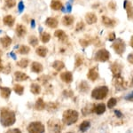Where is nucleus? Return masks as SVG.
<instances>
[{"label":"nucleus","instance_id":"nucleus-46","mask_svg":"<svg viewBox=\"0 0 133 133\" xmlns=\"http://www.w3.org/2000/svg\"><path fill=\"white\" fill-rule=\"evenodd\" d=\"M126 99H127V100H130V101H132V92H130V95H128L127 97H126Z\"/></svg>","mask_w":133,"mask_h":133},{"label":"nucleus","instance_id":"nucleus-19","mask_svg":"<svg viewBox=\"0 0 133 133\" xmlns=\"http://www.w3.org/2000/svg\"><path fill=\"white\" fill-rule=\"evenodd\" d=\"M11 89L8 87H2L0 86V94H1L2 98H5V99H7L8 98L10 97L11 95Z\"/></svg>","mask_w":133,"mask_h":133},{"label":"nucleus","instance_id":"nucleus-20","mask_svg":"<svg viewBox=\"0 0 133 133\" xmlns=\"http://www.w3.org/2000/svg\"><path fill=\"white\" fill-rule=\"evenodd\" d=\"M54 36H56L59 40H61V41H65V40L68 39V36H66V34L64 32L63 30H61V29H58L54 32Z\"/></svg>","mask_w":133,"mask_h":133},{"label":"nucleus","instance_id":"nucleus-11","mask_svg":"<svg viewBox=\"0 0 133 133\" xmlns=\"http://www.w3.org/2000/svg\"><path fill=\"white\" fill-rule=\"evenodd\" d=\"M85 21H86V22L88 24H93V23H96L98 21V18L97 16H96L95 14H93V12H88V14L85 15Z\"/></svg>","mask_w":133,"mask_h":133},{"label":"nucleus","instance_id":"nucleus-2","mask_svg":"<svg viewBox=\"0 0 133 133\" xmlns=\"http://www.w3.org/2000/svg\"><path fill=\"white\" fill-rule=\"evenodd\" d=\"M78 112L73 109H68L66 110L63 113V116H62V121L63 123L66 125H71L73 123H76L78 120Z\"/></svg>","mask_w":133,"mask_h":133},{"label":"nucleus","instance_id":"nucleus-4","mask_svg":"<svg viewBox=\"0 0 133 133\" xmlns=\"http://www.w3.org/2000/svg\"><path fill=\"white\" fill-rule=\"evenodd\" d=\"M29 133H44V126L40 122H33L28 125L27 128Z\"/></svg>","mask_w":133,"mask_h":133},{"label":"nucleus","instance_id":"nucleus-50","mask_svg":"<svg viewBox=\"0 0 133 133\" xmlns=\"http://www.w3.org/2000/svg\"><path fill=\"white\" fill-rule=\"evenodd\" d=\"M68 12H70V11H71V6H70L69 5H68Z\"/></svg>","mask_w":133,"mask_h":133},{"label":"nucleus","instance_id":"nucleus-21","mask_svg":"<svg viewBox=\"0 0 133 133\" xmlns=\"http://www.w3.org/2000/svg\"><path fill=\"white\" fill-rule=\"evenodd\" d=\"M14 21H15V20H14V18L12 15H6L3 19L4 24L8 26V27H12L14 24Z\"/></svg>","mask_w":133,"mask_h":133},{"label":"nucleus","instance_id":"nucleus-38","mask_svg":"<svg viewBox=\"0 0 133 133\" xmlns=\"http://www.w3.org/2000/svg\"><path fill=\"white\" fill-rule=\"evenodd\" d=\"M116 103H117V99L116 98H111L110 99L108 100V108H113L116 105Z\"/></svg>","mask_w":133,"mask_h":133},{"label":"nucleus","instance_id":"nucleus-1","mask_svg":"<svg viewBox=\"0 0 133 133\" xmlns=\"http://www.w3.org/2000/svg\"><path fill=\"white\" fill-rule=\"evenodd\" d=\"M16 121L15 114L14 111L10 110L8 108H4L1 111V115H0V123L4 127H9L14 124Z\"/></svg>","mask_w":133,"mask_h":133},{"label":"nucleus","instance_id":"nucleus-35","mask_svg":"<svg viewBox=\"0 0 133 133\" xmlns=\"http://www.w3.org/2000/svg\"><path fill=\"white\" fill-rule=\"evenodd\" d=\"M30 51V48L27 45H21L20 48H19V53L22 55H26Z\"/></svg>","mask_w":133,"mask_h":133},{"label":"nucleus","instance_id":"nucleus-42","mask_svg":"<svg viewBox=\"0 0 133 133\" xmlns=\"http://www.w3.org/2000/svg\"><path fill=\"white\" fill-rule=\"evenodd\" d=\"M5 133H21V131L19 129H11V130H7Z\"/></svg>","mask_w":133,"mask_h":133},{"label":"nucleus","instance_id":"nucleus-5","mask_svg":"<svg viewBox=\"0 0 133 133\" xmlns=\"http://www.w3.org/2000/svg\"><path fill=\"white\" fill-rule=\"evenodd\" d=\"M48 128L51 133H61L62 130L61 122L57 119H51L48 122Z\"/></svg>","mask_w":133,"mask_h":133},{"label":"nucleus","instance_id":"nucleus-26","mask_svg":"<svg viewBox=\"0 0 133 133\" xmlns=\"http://www.w3.org/2000/svg\"><path fill=\"white\" fill-rule=\"evenodd\" d=\"M111 71L113 72L114 76H117V75H121L122 71V66L118 63H114L111 66Z\"/></svg>","mask_w":133,"mask_h":133},{"label":"nucleus","instance_id":"nucleus-14","mask_svg":"<svg viewBox=\"0 0 133 133\" xmlns=\"http://www.w3.org/2000/svg\"><path fill=\"white\" fill-rule=\"evenodd\" d=\"M0 43H1L2 46L4 48H8L12 44V38L9 37L8 36H3V37L0 38Z\"/></svg>","mask_w":133,"mask_h":133},{"label":"nucleus","instance_id":"nucleus-28","mask_svg":"<svg viewBox=\"0 0 133 133\" xmlns=\"http://www.w3.org/2000/svg\"><path fill=\"white\" fill-rule=\"evenodd\" d=\"M52 68L55 70H57V71H61V70H62L65 68V64L61 61H55L52 63Z\"/></svg>","mask_w":133,"mask_h":133},{"label":"nucleus","instance_id":"nucleus-45","mask_svg":"<svg viewBox=\"0 0 133 133\" xmlns=\"http://www.w3.org/2000/svg\"><path fill=\"white\" fill-rule=\"evenodd\" d=\"M23 9H24V5H23L22 2H21V3L19 4V11H20V12H22Z\"/></svg>","mask_w":133,"mask_h":133},{"label":"nucleus","instance_id":"nucleus-48","mask_svg":"<svg viewBox=\"0 0 133 133\" xmlns=\"http://www.w3.org/2000/svg\"><path fill=\"white\" fill-rule=\"evenodd\" d=\"M3 68H4V66H3V65H2V62L0 61V72H2V70H3Z\"/></svg>","mask_w":133,"mask_h":133},{"label":"nucleus","instance_id":"nucleus-33","mask_svg":"<svg viewBox=\"0 0 133 133\" xmlns=\"http://www.w3.org/2000/svg\"><path fill=\"white\" fill-rule=\"evenodd\" d=\"M29 64V61L28 59H21L20 61H18L17 65L21 68H26Z\"/></svg>","mask_w":133,"mask_h":133},{"label":"nucleus","instance_id":"nucleus-24","mask_svg":"<svg viewBox=\"0 0 133 133\" xmlns=\"http://www.w3.org/2000/svg\"><path fill=\"white\" fill-rule=\"evenodd\" d=\"M36 54L39 55L40 57L44 58L47 55V53H48V49L44 46H39V47H37V49L36 50Z\"/></svg>","mask_w":133,"mask_h":133},{"label":"nucleus","instance_id":"nucleus-37","mask_svg":"<svg viewBox=\"0 0 133 133\" xmlns=\"http://www.w3.org/2000/svg\"><path fill=\"white\" fill-rule=\"evenodd\" d=\"M75 64H76V65H75L76 68H78V66H80L83 64V58L81 55H79V54L76 55V62H75Z\"/></svg>","mask_w":133,"mask_h":133},{"label":"nucleus","instance_id":"nucleus-40","mask_svg":"<svg viewBox=\"0 0 133 133\" xmlns=\"http://www.w3.org/2000/svg\"><path fill=\"white\" fill-rule=\"evenodd\" d=\"M15 5H16L15 0H5V5L8 8H12Z\"/></svg>","mask_w":133,"mask_h":133},{"label":"nucleus","instance_id":"nucleus-39","mask_svg":"<svg viewBox=\"0 0 133 133\" xmlns=\"http://www.w3.org/2000/svg\"><path fill=\"white\" fill-rule=\"evenodd\" d=\"M93 112V107L91 108H90V107H85V108H83V115H90L91 113Z\"/></svg>","mask_w":133,"mask_h":133},{"label":"nucleus","instance_id":"nucleus-52","mask_svg":"<svg viewBox=\"0 0 133 133\" xmlns=\"http://www.w3.org/2000/svg\"><path fill=\"white\" fill-rule=\"evenodd\" d=\"M68 133H73V132H68Z\"/></svg>","mask_w":133,"mask_h":133},{"label":"nucleus","instance_id":"nucleus-6","mask_svg":"<svg viewBox=\"0 0 133 133\" xmlns=\"http://www.w3.org/2000/svg\"><path fill=\"white\" fill-rule=\"evenodd\" d=\"M113 49L115 50L117 54L121 55L125 51V44L121 38H118L116 40H114V43L112 44Z\"/></svg>","mask_w":133,"mask_h":133},{"label":"nucleus","instance_id":"nucleus-15","mask_svg":"<svg viewBox=\"0 0 133 133\" xmlns=\"http://www.w3.org/2000/svg\"><path fill=\"white\" fill-rule=\"evenodd\" d=\"M45 24L51 29H55V28L58 27V21L53 17H49V18L46 19Z\"/></svg>","mask_w":133,"mask_h":133},{"label":"nucleus","instance_id":"nucleus-7","mask_svg":"<svg viewBox=\"0 0 133 133\" xmlns=\"http://www.w3.org/2000/svg\"><path fill=\"white\" fill-rule=\"evenodd\" d=\"M109 58H110V53L106 49H100L95 54V61L99 62H105L108 61Z\"/></svg>","mask_w":133,"mask_h":133},{"label":"nucleus","instance_id":"nucleus-27","mask_svg":"<svg viewBox=\"0 0 133 133\" xmlns=\"http://www.w3.org/2000/svg\"><path fill=\"white\" fill-rule=\"evenodd\" d=\"M35 108L36 110H39V111L44 110V109L45 108V104H44V102L42 98H38V99L36 100V102L35 104Z\"/></svg>","mask_w":133,"mask_h":133},{"label":"nucleus","instance_id":"nucleus-49","mask_svg":"<svg viewBox=\"0 0 133 133\" xmlns=\"http://www.w3.org/2000/svg\"><path fill=\"white\" fill-rule=\"evenodd\" d=\"M31 23H32V28H34V27H35V21H34V20H32V21H31Z\"/></svg>","mask_w":133,"mask_h":133},{"label":"nucleus","instance_id":"nucleus-17","mask_svg":"<svg viewBox=\"0 0 133 133\" xmlns=\"http://www.w3.org/2000/svg\"><path fill=\"white\" fill-rule=\"evenodd\" d=\"M31 70L32 72L34 73H41L43 71V66L41 63L39 62H36V61H34L33 63L31 64Z\"/></svg>","mask_w":133,"mask_h":133},{"label":"nucleus","instance_id":"nucleus-34","mask_svg":"<svg viewBox=\"0 0 133 133\" xmlns=\"http://www.w3.org/2000/svg\"><path fill=\"white\" fill-rule=\"evenodd\" d=\"M51 39V35L47 32H44V33L41 34V41L44 43V44H46L50 41Z\"/></svg>","mask_w":133,"mask_h":133},{"label":"nucleus","instance_id":"nucleus-43","mask_svg":"<svg viewBox=\"0 0 133 133\" xmlns=\"http://www.w3.org/2000/svg\"><path fill=\"white\" fill-rule=\"evenodd\" d=\"M108 40H109V41H114V40H115V33H114V32H112V33L109 34V36H108Z\"/></svg>","mask_w":133,"mask_h":133},{"label":"nucleus","instance_id":"nucleus-16","mask_svg":"<svg viewBox=\"0 0 133 133\" xmlns=\"http://www.w3.org/2000/svg\"><path fill=\"white\" fill-rule=\"evenodd\" d=\"M16 33L19 37H22V36H24L27 34V29H26L24 25L19 24L16 27Z\"/></svg>","mask_w":133,"mask_h":133},{"label":"nucleus","instance_id":"nucleus-8","mask_svg":"<svg viewBox=\"0 0 133 133\" xmlns=\"http://www.w3.org/2000/svg\"><path fill=\"white\" fill-rule=\"evenodd\" d=\"M114 85L117 90L123 89V78L121 76V75L114 76Z\"/></svg>","mask_w":133,"mask_h":133},{"label":"nucleus","instance_id":"nucleus-13","mask_svg":"<svg viewBox=\"0 0 133 133\" xmlns=\"http://www.w3.org/2000/svg\"><path fill=\"white\" fill-rule=\"evenodd\" d=\"M14 77H15V80L18 81V82H22V81H26L29 79L28 75H26L25 73L21 71H17L14 73Z\"/></svg>","mask_w":133,"mask_h":133},{"label":"nucleus","instance_id":"nucleus-31","mask_svg":"<svg viewBox=\"0 0 133 133\" xmlns=\"http://www.w3.org/2000/svg\"><path fill=\"white\" fill-rule=\"evenodd\" d=\"M79 90H80L81 92L85 93V92L90 90V85L88 84V83L85 82V81H82V82L80 83V84H79Z\"/></svg>","mask_w":133,"mask_h":133},{"label":"nucleus","instance_id":"nucleus-9","mask_svg":"<svg viewBox=\"0 0 133 133\" xmlns=\"http://www.w3.org/2000/svg\"><path fill=\"white\" fill-rule=\"evenodd\" d=\"M87 76L90 80L92 81V82H94V81L97 80L98 77V72L97 66H95V68H91V69L89 70V72H88Z\"/></svg>","mask_w":133,"mask_h":133},{"label":"nucleus","instance_id":"nucleus-25","mask_svg":"<svg viewBox=\"0 0 133 133\" xmlns=\"http://www.w3.org/2000/svg\"><path fill=\"white\" fill-rule=\"evenodd\" d=\"M124 8L127 10V14H128V18L130 20H132V5L130 2L125 1L124 3Z\"/></svg>","mask_w":133,"mask_h":133},{"label":"nucleus","instance_id":"nucleus-29","mask_svg":"<svg viewBox=\"0 0 133 133\" xmlns=\"http://www.w3.org/2000/svg\"><path fill=\"white\" fill-rule=\"evenodd\" d=\"M90 128H91V123H90V121H83V123L80 124V126H79V130L82 132L87 131Z\"/></svg>","mask_w":133,"mask_h":133},{"label":"nucleus","instance_id":"nucleus-12","mask_svg":"<svg viewBox=\"0 0 133 133\" xmlns=\"http://www.w3.org/2000/svg\"><path fill=\"white\" fill-rule=\"evenodd\" d=\"M106 111V106L104 103H100V104L95 105L93 106V112H95L97 115H102Z\"/></svg>","mask_w":133,"mask_h":133},{"label":"nucleus","instance_id":"nucleus-36","mask_svg":"<svg viewBox=\"0 0 133 133\" xmlns=\"http://www.w3.org/2000/svg\"><path fill=\"white\" fill-rule=\"evenodd\" d=\"M29 44H31L32 46H36L38 44V39H37V37L35 36H30L29 37Z\"/></svg>","mask_w":133,"mask_h":133},{"label":"nucleus","instance_id":"nucleus-23","mask_svg":"<svg viewBox=\"0 0 133 133\" xmlns=\"http://www.w3.org/2000/svg\"><path fill=\"white\" fill-rule=\"evenodd\" d=\"M74 17L71 16V15H65L62 18V24L64 26H70L73 24V22H74Z\"/></svg>","mask_w":133,"mask_h":133},{"label":"nucleus","instance_id":"nucleus-22","mask_svg":"<svg viewBox=\"0 0 133 133\" xmlns=\"http://www.w3.org/2000/svg\"><path fill=\"white\" fill-rule=\"evenodd\" d=\"M51 8L52 10L59 11L63 8V5H62V3L59 1V0H53V1H51Z\"/></svg>","mask_w":133,"mask_h":133},{"label":"nucleus","instance_id":"nucleus-41","mask_svg":"<svg viewBox=\"0 0 133 133\" xmlns=\"http://www.w3.org/2000/svg\"><path fill=\"white\" fill-rule=\"evenodd\" d=\"M83 29H84V23L82 22V21H80L79 23H77L76 28V31H81V30H83Z\"/></svg>","mask_w":133,"mask_h":133},{"label":"nucleus","instance_id":"nucleus-44","mask_svg":"<svg viewBox=\"0 0 133 133\" xmlns=\"http://www.w3.org/2000/svg\"><path fill=\"white\" fill-rule=\"evenodd\" d=\"M115 114L116 115V116L117 117H119V118H121V117H123V114H122L120 111H118V110H115Z\"/></svg>","mask_w":133,"mask_h":133},{"label":"nucleus","instance_id":"nucleus-30","mask_svg":"<svg viewBox=\"0 0 133 133\" xmlns=\"http://www.w3.org/2000/svg\"><path fill=\"white\" fill-rule=\"evenodd\" d=\"M30 91L33 94H40L41 93V87L38 83H33L30 86Z\"/></svg>","mask_w":133,"mask_h":133},{"label":"nucleus","instance_id":"nucleus-18","mask_svg":"<svg viewBox=\"0 0 133 133\" xmlns=\"http://www.w3.org/2000/svg\"><path fill=\"white\" fill-rule=\"evenodd\" d=\"M102 22H103V24L106 26V27H110V28L114 27V26L116 24L115 21H114V20H112V19H110V18H108V16H103L102 17Z\"/></svg>","mask_w":133,"mask_h":133},{"label":"nucleus","instance_id":"nucleus-32","mask_svg":"<svg viewBox=\"0 0 133 133\" xmlns=\"http://www.w3.org/2000/svg\"><path fill=\"white\" fill-rule=\"evenodd\" d=\"M14 91H15V93H17L18 95H22L23 91H24V87L21 84H15L14 86Z\"/></svg>","mask_w":133,"mask_h":133},{"label":"nucleus","instance_id":"nucleus-47","mask_svg":"<svg viewBox=\"0 0 133 133\" xmlns=\"http://www.w3.org/2000/svg\"><path fill=\"white\" fill-rule=\"evenodd\" d=\"M128 61H130V64H132V53H130L128 56Z\"/></svg>","mask_w":133,"mask_h":133},{"label":"nucleus","instance_id":"nucleus-10","mask_svg":"<svg viewBox=\"0 0 133 133\" xmlns=\"http://www.w3.org/2000/svg\"><path fill=\"white\" fill-rule=\"evenodd\" d=\"M61 79L66 83H70L73 81V75L71 72L65 71L61 74Z\"/></svg>","mask_w":133,"mask_h":133},{"label":"nucleus","instance_id":"nucleus-3","mask_svg":"<svg viewBox=\"0 0 133 133\" xmlns=\"http://www.w3.org/2000/svg\"><path fill=\"white\" fill-rule=\"evenodd\" d=\"M108 88L107 86H100L97 87L92 91L91 92V97L94 99L100 100V99H104L105 98L108 96Z\"/></svg>","mask_w":133,"mask_h":133},{"label":"nucleus","instance_id":"nucleus-51","mask_svg":"<svg viewBox=\"0 0 133 133\" xmlns=\"http://www.w3.org/2000/svg\"><path fill=\"white\" fill-rule=\"evenodd\" d=\"M1 56H2V51H0V57H1Z\"/></svg>","mask_w":133,"mask_h":133}]
</instances>
